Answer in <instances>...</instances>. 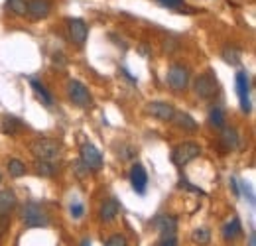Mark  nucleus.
Here are the masks:
<instances>
[{
    "mask_svg": "<svg viewBox=\"0 0 256 246\" xmlns=\"http://www.w3.org/2000/svg\"><path fill=\"white\" fill-rule=\"evenodd\" d=\"M158 2L166 8H180L184 4V0H158Z\"/></svg>",
    "mask_w": 256,
    "mask_h": 246,
    "instance_id": "nucleus-30",
    "label": "nucleus"
},
{
    "mask_svg": "<svg viewBox=\"0 0 256 246\" xmlns=\"http://www.w3.org/2000/svg\"><path fill=\"white\" fill-rule=\"evenodd\" d=\"M199 156H201V146L199 144H195V142H184V144H180V146H176L172 150V162H174V166L184 168V166H188L190 162H193Z\"/></svg>",
    "mask_w": 256,
    "mask_h": 246,
    "instance_id": "nucleus-2",
    "label": "nucleus"
},
{
    "mask_svg": "<svg viewBox=\"0 0 256 246\" xmlns=\"http://www.w3.org/2000/svg\"><path fill=\"white\" fill-rule=\"evenodd\" d=\"M234 83H236V92H238L240 108H242L244 112H250V98H248V92H250V81H248L246 71H238V73H236V77H234Z\"/></svg>",
    "mask_w": 256,
    "mask_h": 246,
    "instance_id": "nucleus-8",
    "label": "nucleus"
},
{
    "mask_svg": "<svg viewBox=\"0 0 256 246\" xmlns=\"http://www.w3.org/2000/svg\"><path fill=\"white\" fill-rule=\"evenodd\" d=\"M81 246H91V242H89V240H87V238H85V240H83V242H81Z\"/></svg>",
    "mask_w": 256,
    "mask_h": 246,
    "instance_id": "nucleus-35",
    "label": "nucleus"
},
{
    "mask_svg": "<svg viewBox=\"0 0 256 246\" xmlns=\"http://www.w3.org/2000/svg\"><path fill=\"white\" fill-rule=\"evenodd\" d=\"M158 246H178V238H176V234H166V236H162Z\"/></svg>",
    "mask_w": 256,
    "mask_h": 246,
    "instance_id": "nucleus-28",
    "label": "nucleus"
},
{
    "mask_svg": "<svg viewBox=\"0 0 256 246\" xmlns=\"http://www.w3.org/2000/svg\"><path fill=\"white\" fill-rule=\"evenodd\" d=\"M240 189H242V193H244V197H248V201H250V205H254L256 203V199H254V195H252V191H250V187L246 184H242L240 185Z\"/></svg>",
    "mask_w": 256,
    "mask_h": 246,
    "instance_id": "nucleus-31",
    "label": "nucleus"
},
{
    "mask_svg": "<svg viewBox=\"0 0 256 246\" xmlns=\"http://www.w3.org/2000/svg\"><path fill=\"white\" fill-rule=\"evenodd\" d=\"M20 218L28 226H48V220H50L46 211L36 203H24L20 207Z\"/></svg>",
    "mask_w": 256,
    "mask_h": 246,
    "instance_id": "nucleus-3",
    "label": "nucleus"
},
{
    "mask_svg": "<svg viewBox=\"0 0 256 246\" xmlns=\"http://www.w3.org/2000/svg\"><path fill=\"white\" fill-rule=\"evenodd\" d=\"M248 246H256V234H254V232L248 236Z\"/></svg>",
    "mask_w": 256,
    "mask_h": 246,
    "instance_id": "nucleus-34",
    "label": "nucleus"
},
{
    "mask_svg": "<svg viewBox=\"0 0 256 246\" xmlns=\"http://www.w3.org/2000/svg\"><path fill=\"white\" fill-rule=\"evenodd\" d=\"M52 12V2L50 0H28L26 2V14L32 20H42Z\"/></svg>",
    "mask_w": 256,
    "mask_h": 246,
    "instance_id": "nucleus-11",
    "label": "nucleus"
},
{
    "mask_svg": "<svg viewBox=\"0 0 256 246\" xmlns=\"http://www.w3.org/2000/svg\"><path fill=\"white\" fill-rule=\"evenodd\" d=\"M22 128H24V122L18 120L16 116H8V114H6V116L2 118V130H4L6 134H10V136L16 134V132H20Z\"/></svg>",
    "mask_w": 256,
    "mask_h": 246,
    "instance_id": "nucleus-20",
    "label": "nucleus"
},
{
    "mask_svg": "<svg viewBox=\"0 0 256 246\" xmlns=\"http://www.w3.org/2000/svg\"><path fill=\"white\" fill-rule=\"evenodd\" d=\"M83 211H85V207H83L81 203H75V205H71V215L75 216V218H79V216L83 215Z\"/></svg>",
    "mask_w": 256,
    "mask_h": 246,
    "instance_id": "nucleus-32",
    "label": "nucleus"
},
{
    "mask_svg": "<svg viewBox=\"0 0 256 246\" xmlns=\"http://www.w3.org/2000/svg\"><path fill=\"white\" fill-rule=\"evenodd\" d=\"M168 85L174 89V91H186L190 87V71L188 67L180 65V63H174L170 69H168V77H166Z\"/></svg>",
    "mask_w": 256,
    "mask_h": 246,
    "instance_id": "nucleus-6",
    "label": "nucleus"
},
{
    "mask_svg": "<svg viewBox=\"0 0 256 246\" xmlns=\"http://www.w3.org/2000/svg\"><path fill=\"white\" fill-rule=\"evenodd\" d=\"M26 172H28L26 164L20 162L18 158H14V160L8 162V174H10L12 178H22V176H26Z\"/></svg>",
    "mask_w": 256,
    "mask_h": 246,
    "instance_id": "nucleus-21",
    "label": "nucleus"
},
{
    "mask_svg": "<svg viewBox=\"0 0 256 246\" xmlns=\"http://www.w3.org/2000/svg\"><path fill=\"white\" fill-rule=\"evenodd\" d=\"M209 122L211 126H215V128H224L226 126V120H224V112L221 108H211V112H209Z\"/></svg>",
    "mask_w": 256,
    "mask_h": 246,
    "instance_id": "nucleus-23",
    "label": "nucleus"
},
{
    "mask_svg": "<svg viewBox=\"0 0 256 246\" xmlns=\"http://www.w3.org/2000/svg\"><path fill=\"white\" fill-rule=\"evenodd\" d=\"M130 184H132V189H134L138 195H144V193H146L148 174H146V170H144L140 164H134V166H132V170H130Z\"/></svg>",
    "mask_w": 256,
    "mask_h": 246,
    "instance_id": "nucleus-12",
    "label": "nucleus"
},
{
    "mask_svg": "<svg viewBox=\"0 0 256 246\" xmlns=\"http://www.w3.org/2000/svg\"><path fill=\"white\" fill-rule=\"evenodd\" d=\"M172 122L176 124L178 128L186 130V132H195V130H197V122L193 120L188 112H184V110H176V114H174Z\"/></svg>",
    "mask_w": 256,
    "mask_h": 246,
    "instance_id": "nucleus-17",
    "label": "nucleus"
},
{
    "mask_svg": "<svg viewBox=\"0 0 256 246\" xmlns=\"http://www.w3.org/2000/svg\"><path fill=\"white\" fill-rule=\"evenodd\" d=\"M104 246H126V238L122 234H112Z\"/></svg>",
    "mask_w": 256,
    "mask_h": 246,
    "instance_id": "nucleus-27",
    "label": "nucleus"
},
{
    "mask_svg": "<svg viewBox=\"0 0 256 246\" xmlns=\"http://www.w3.org/2000/svg\"><path fill=\"white\" fill-rule=\"evenodd\" d=\"M8 8L18 16H26V0H8Z\"/></svg>",
    "mask_w": 256,
    "mask_h": 246,
    "instance_id": "nucleus-26",
    "label": "nucleus"
},
{
    "mask_svg": "<svg viewBox=\"0 0 256 246\" xmlns=\"http://www.w3.org/2000/svg\"><path fill=\"white\" fill-rule=\"evenodd\" d=\"M30 85H32V89L36 91L38 98H40L44 104H48V106H52V104H54V96H52V92L48 91V87H46V85H42L38 79H32V81H30Z\"/></svg>",
    "mask_w": 256,
    "mask_h": 246,
    "instance_id": "nucleus-19",
    "label": "nucleus"
},
{
    "mask_svg": "<svg viewBox=\"0 0 256 246\" xmlns=\"http://www.w3.org/2000/svg\"><path fill=\"white\" fill-rule=\"evenodd\" d=\"M223 238L224 240H234V238H238V236H242V224H240V220H238V216H232L226 224L223 226Z\"/></svg>",
    "mask_w": 256,
    "mask_h": 246,
    "instance_id": "nucleus-16",
    "label": "nucleus"
},
{
    "mask_svg": "<svg viewBox=\"0 0 256 246\" xmlns=\"http://www.w3.org/2000/svg\"><path fill=\"white\" fill-rule=\"evenodd\" d=\"M146 112L152 114V116L158 118V120L172 122V118H174V114H176V108H174V104H170V102L154 100V102H148V104H146Z\"/></svg>",
    "mask_w": 256,
    "mask_h": 246,
    "instance_id": "nucleus-9",
    "label": "nucleus"
},
{
    "mask_svg": "<svg viewBox=\"0 0 256 246\" xmlns=\"http://www.w3.org/2000/svg\"><path fill=\"white\" fill-rule=\"evenodd\" d=\"M8 226H10V215L0 216V236H4V234H6Z\"/></svg>",
    "mask_w": 256,
    "mask_h": 246,
    "instance_id": "nucleus-29",
    "label": "nucleus"
},
{
    "mask_svg": "<svg viewBox=\"0 0 256 246\" xmlns=\"http://www.w3.org/2000/svg\"><path fill=\"white\" fill-rule=\"evenodd\" d=\"M118 211H120L118 201H116V199H106V201H102V205H100V209H98V218H100L102 222H110L112 218H116Z\"/></svg>",
    "mask_w": 256,
    "mask_h": 246,
    "instance_id": "nucleus-14",
    "label": "nucleus"
},
{
    "mask_svg": "<svg viewBox=\"0 0 256 246\" xmlns=\"http://www.w3.org/2000/svg\"><path fill=\"white\" fill-rule=\"evenodd\" d=\"M217 89H219L217 87V77H215L213 71H207V73L199 75L195 79V83H193V91H195V94L199 98H211V96H215Z\"/></svg>",
    "mask_w": 256,
    "mask_h": 246,
    "instance_id": "nucleus-4",
    "label": "nucleus"
},
{
    "mask_svg": "<svg viewBox=\"0 0 256 246\" xmlns=\"http://www.w3.org/2000/svg\"><path fill=\"white\" fill-rule=\"evenodd\" d=\"M67 96H69V100H71L75 106H81V108H87V106L93 104V98H91L89 89H87L83 83L75 81V79H71V81L67 83Z\"/></svg>",
    "mask_w": 256,
    "mask_h": 246,
    "instance_id": "nucleus-5",
    "label": "nucleus"
},
{
    "mask_svg": "<svg viewBox=\"0 0 256 246\" xmlns=\"http://www.w3.org/2000/svg\"><path fill=\"white\" fill-rule=\"evenodd\" d=\"M192 238L195 244H209V240H211V232H209L207 228H197V230H193Z\"/></svg>",
    "mask_w": 256,
    "mask_h": 246,
    "instance_id": "nucleus-25",
    "label": "nucleus"
},
{
    "mask_svg": "<svg viewBox=\"0 0 256 246\" xmlns=\"http://www.w3.org/2000/svg\"><path fill=\"white\" fill-rule=\"evenodd\" d=\"M32 154L36 160H44V162H54L60 152H62V146L58 140H52V138H40L36 140L32 146H30Z\"/></svg>",
    "mask_w": 256,
    "mask_h": 246,
    "instance_id": "nucleus-1",
    "label": "nucleus"
},
{
    "mask_svg": "<svg viewBox=\"0 0 256 246\" xmlns=\"http://www.w3.org/2000/svg\"><path fill=\"white\" fill-rule=\"evenodd\" d=\"M67 32H69V40L77 46V48H83L85 42H87V36H89V28L87 24L81 20V18H71L67 22Z\"/></svg>",
    "mask_w": 256,
    "mask_h": 246,
    "instance_id": "nucleus-7",
    "label": "nucleus"
},
{
    "mask_svg": "<svg viewBox=\"0 0 256 246\" xmlns=\"http://www.w3.org/2000/svg\"><path fill=\"white\" fill-rule=\"evenodd\" d=\"M18 205V199L14 195V191L10 189H2L0 191V216L4 215H10Z\"/></svg>",
    "mask_w": 256,
    "mask_h": 246,
    "instance_id": "nucleus-15",
    "label": "nucleus"
},
{
    "mask_svg": "<svg viewBox=\"0 0 256 246\" xmlns=\"http://www.w3.org/2000/svg\"><path fill=\"white\" fill-rule=\"evenodd\" d=\"M81 162L89 168V170H93V172H98L100 168H102V156H100V152L96 150L93 144H83L81 146Z\"/></svg>",
    "mask_w": 256,
    "mask_h": 246,
    "instance_id": "nucleus-10",
    "label": "nucleus"
},
{
    "mask_svg": "<svg viewBox=\"0 0 256 246\" xmlns=\"http://www.w3.org/2000/svg\"><path fill=\"white\" fill-rule=\"evenodd\" d=\"M36 172H38V176H44V178L56 176L54 164H52V162H44V160H38V162H36Z\"/></svg>",
    "mask_w": 256,
    "mask_h": 246,
    "instance_id": "nucleus-22",
    "label": "nucleus"
},
{
    "mask_svg": "<svg viewBox=\"0 0 256 246\" xmlns=\"http://www.w3.org/2000/svg\"><path fill=\"white\" fill-rule=\"evenodd\" d=\"M0 182H2V176H0Z\"/></svg>",
    "mask_w": 256,
    "mask_h": 246,
    "instance_id": "nucleus-36",
    "label": "nucleus"
},
{
    "mask_svg": "<svg viewBox=\"0 0 256 246\" xmlns=\"http://www.w3.org/2000/svg\"><path fill=\"white\" fill-rule=\"evenodd\" d=\"M221 142H223L228 150H236L240 146L238 132L234 128H230V126H224V128H221Z\"/></svg>",
    "mask_w": 256,
    "mask_h": 246,
    "instance_id": "nucleus-18",
    "label": "nucleus"
},
{
    "mask_svg": "<svg viewBox=\"0 0 256 246\" xmlns=\"http://www.w3.org/2000/svg\"><path fill=\"white\" fill-rule=\"evenodd\" d=\"M221 58H223L228 65H238V63H240V54H238L234 48H224Z\"/></svg>",
    "mask_w": 256,
    "mask_h": 246,
    "instance_id": "nucleus-24",
    "label": "nucleus"
},
{
    "mask_svg": "<svg viewBox=\"0 0 256 246\" xmlns=\"http://www.w3.org/2000/svg\"><path fill=\"white\" fill-rule=\"evenodd\" d=\"M152 226L160 232V236H166V234H176V230H178V220H176V216L162 215V216H156V218H154Z\"/></svg>",
    "mask_w": 256,
    "mask_h": 246,
    "instance_id": "nucleus-13",
    "label": "nucleus"
},
{
    "mask_svg": "<svg viewBox=\"0 0 256 246\" xmlns=\"http://www.w3.org/2000/svg\"><path fill=\"white\" fill-rule=\"evenodd\" d=\"M230 189H232V193H234V195H240V191H238V184H236V180H230Z\"/></svg>",
    "mask_w": 256,
    "mask_h": 246,
    "instance_id": "nucleus-33",
    "label": "nucleus"
}]
</instances>
